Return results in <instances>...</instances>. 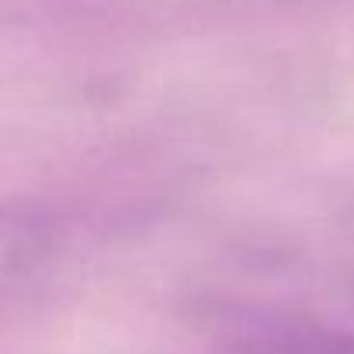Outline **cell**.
I'll list each match as a JSON object with an SVG mask.
<instances>
[{
    "instance_id": "obj_1",
    "label": "cell",
    "mask_w": 354,
    "mask_h": 354,
    "mask_svg": "<svg viewBox=\"0 0 354 354\" xmlns=\"http://www.w3.org/2000/svg\"><path fill=\"white\" fill-rule=\"evenodd\" d=\"M59 233L32 205L0 202V313L21 302L56 264Z\"/></svg>"
}]
</instances>
